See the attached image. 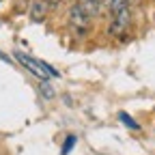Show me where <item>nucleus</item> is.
<instances>
[{"label":"nucleus","mask_w":155,"mask_h":155,"mask_svg":"<svg viewBox=\"0 0 155 155\" xmlns=\"http://www.w3.org/2000/svg\"><path fill=\"white\" fill-rule=\"evenodd\" d=\"M110 11V35L123 37L131 26V11L129 0H106Z\"/></svg>","instance_id":"f257e3e1"},{"label":"nucleus","mask_w":155,"mask_h":155,"mask_svg":"<svg viewBox=\"0 0 155 155\" xmlns=\"http://www.w3.org/2000/svg\"><path fill=\"white\" fill-rule=\"evenodd\" d=\"M13 56H15V61H17L19 65L26 67L32 75L39 78V80H50V78H58V75H61L54 67H50L48 63L37 61V58H32V56H28V54H24V52H15Z\"/></svg>","instance_id":"f03ea898"},{"label":"nucleus","mask_w":155,"mask_h":155,"mask_svg":"<svg viewBox=\"0 0 155 155\" xmlns=\"http://www.w3.org/2000/svg\"><path fill=\"white\" fill-rule=\"evenodd\" d=\"M69 28L78 35V37H84L88 30H91V15H86L82 9H80V5H71V9H69Z\"/></svg>","instance_id":"7ed1b4c3"},{"label":"nucleus","mask_w":155,"mask_h":155,"mask_svg":"<svg viewBox=\"0 0 155 155\" xmlns=\"http://www.w3.org/2000/svg\"><path fill=\"white\" fill-rule=\"evenodd\" d=\"M48 11H50V5L45 2V0H32V5H30V19H32V22H43Z\"/></svg>","instance_id":"20e7f679"},{"label":"nucleus","mask_w":155,"mask_h":155,"mask_svg":"<svg viewBox=\"0 0 155 155\" xmlns=\"http://www.w3.org/2000/svg\"><path fill=\"white\" fill-rule=\"evenodd\" d=\"M78 5H80V9L91 15V17H97L101 13V5H99V0H78Z\"/></svg>","instance_id":"39448f33"},{"label":"nucleus","mask_w":155,"mask_h":155,"mask_svg":"<svg viewBox=\"0 0 155 155\" xmlns=\"http://www.w3.org/2000/svg\"><path fill=\"white\" fill-rule=\"evenodd\" d=\"M119 121H121L125 127H129V129H140V123H136L127 112H119Z\"/></svg>","instance_id":"423d86ee"},{"label":"nucleus","mask_w":155,"mask_h":155,"mask_svg":"<svg viewBox=\"0 0 155 155\" xmlns=\"http://www.w3.org/2000/svg\"><path fill=\"white\" fill-rule=\"evenodd\" d=\"M39 91H41V95L45 97V99H54V97H56V93H54V88L48 84V80H41V84H39Z\"/></svg>","instance_id":"0eeeda50"},{"label":"nucleus","mask_w":155,"mask_h":155,"mask_svg":"<svg viewBox=\"0 0 155 155\" xmlns=\"http://www.w3.org/2000/svg\"><path fill=\"white\" fill-rule=\"evenodd\" d=\"M73 144H75V136H69V138L65 140V144H63V155H69V151L73 149Z\"/></svg>","instance_id":"6e6552de"},{"label":"nucleus","mask_w":155,"mask_h":155,"mask_svg":"<svg viewBox=\"0 0 155 155\" xmlns=\"http://www.w3.org/2000/svg\"><path fill=\"white\" fill-rule=\"evenodd\" d=\"M45 2H48V5H50V9H54V7H56V5H58V2H61V0H45Z\"/></svg>","instance_id":"1a4fd4ad"},{"label":"nucleus","mask_w":155,"mask_h":155,"mask_svg":"<svg viewBox=\"0 0 155 155\" xmlns=\"http://www.w3.org/2000/svg\"><path fill=\"white\" fill-rule=\"evenodd\" d=\"M0 58H2V61H5V63H11V58H9L7 54H2V52H0Z\"/></svg>","instance_id":"9d476101"}]
</instances>
